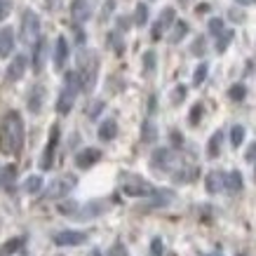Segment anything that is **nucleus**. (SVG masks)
Segmentation results:
<instances>
[{
	"mask_svg": "<svg viewBox=\"0 0 256 256\" xmlns=\"http://www.w3.org/2000/svg\"><path fill=\"white\" fill-rule=\"evenodd\" d=\"M24 146V122L16 110L5 113L0 122V150L5 156H16Z\"/></svg>",
	"mask_w": 256,
	"mask_h": 256,
	"instance_id": "obj_1",
	"label": "nucleus"
},
{
	"mask_svg": "<svg viewBox=\"0 0 256 256\" xmlns=\"http://www.w3.org/2000/svg\"><path fill=\"white\" fill-rule=\"evenodd\" d=\"M80 82H82V90H92L94 82H96V73H99V54L94 50H80L78 54V70Z\"/></svg>",
	"mask_w": 256,
	"mask_h": 256,
	"instance_id": "obj_2",
	"label": "nucleus"
},
{
	"mask_svg": "<svg viewBox=\"0 0 256 256\" xmlns=\"http://www.w3.org/2000/svg\"><path fill=\"white\" fill-rule=\"evenodd\" d=\"M80 90H82L80 76L76 73V70H68L66 78H64V90H62V94H59V99H56V110H59V116L70 113V108H73L76 96H78Z\"/></svg>",
	"mask_w": 256,
	"mask_h": 256,
	"instance_id": "obj_3",
	"label": "nucleus"
},
{
	"mask_svg": "<svg viewBox=\"0 0 256 256\" xmlns=\"http://www.w3.org/2000/svg\"><path fill=\"white\" fill-rule=\"evenodd\" d=\"M120 186H122L124 195H132V198H150L156 193V188L150 186L148 181H144L136 174H122L120 176Z\"/></svg>",
	"mask_w": 256,
	"mask_h": 256,
	"instance_id": "obj_4",
	"label": "nucleus"
},
{
	"mask_svg": "<svg viewBox=\"0 0 256 256\" xmlns=\"http://www.w3.org/2000/svg\"><path fill=\"white\" fill-rule=\"evenodd\" d=\"M19 36H22V42H26V45H33L40 38V16L33 10H24L22 12Z\"/></svg>",
	"mask_w": 256,
	"mask_h": 256,
	"instance_id": "obj_5",
	"label": "nucleus"
},
{
	"mask_svg": "<svg viewBox=\"0 0 256 256\" xmlns=\"http://www.w3.org/2000/svg\"><path fill=\"white\" fill-rule=\"evenodd\" d=\"M78 184V178L73 176V174H64V176L54 178L45 190V198H64V195H68L73 188Z\"/></svg>",
	"mask_w": 256,
	"mask_h": 256,
	"instance_id": "obj_6",
	"label": "nucleus"
},
{
	"mask_svg": "<svg viewBox=\"0 0 256 256\" xmlns=\"http://www.w3.org/2000/svg\"><path fill=\"white\" fill-rule=\"evenodd\" d=\"M94 10H96V0H73L70 2V16H73L76 26L85 24L94 14Z\"/></svg>",
	"mask_w": 256,
	"mask_h": 256,
	"instance_id": "obj_7",
	"label": "nucleus"
},
{
	"mask_svg": "<svg viewBox=\"0 0 256 256\" xmlns=\"http://www.w3.org/2000/svg\"><path fill=\"white\" fill-rule=\"evenodd\" d=\"M174 22H176V12H174V8H164L162 12L158 14L156 24H153L150 38H153V40H160V38H162V33L167 31V28H172V26H174Z\"/></svg>",
	"mask_w": 256,
	"mask_h": 256,
	"instance_id": "obj_8",
	"label": "nucleus"
},
{
	"mask_svg": "<svg viewBox=\"0 0 256 256\" xmlns=\"http://www.w3.org/2000/svg\"><path fill=\"white\" fill-rule=\"evenodd\" d=\"M59 124H52V132H50V141L45 146V153L40 158V170H50L52 162H54V153H56V146H59Z\"/></svg>",
	"mask_w": 256,
	"mask_h": 256,
	"instance_id": "obj_9",
	"label": "nucleus"
},
{
	"mask_svg": "<svg viewBox=\"0 0 256 256\" xmlns=\"http://www.w3.org/2000/svg\"><path fill=\"white\" fill-rule=\"evenodd\" d=\"M174 164H176V156L172 153L170 148H158V150H153V156H150V167H153V170L170 172Z\"/></svg>",
	"mask_w": 256,
	"mask_h": 256,
	"instance_id": "obj_10",
	"label": "nucleus"
},
{
	"mask_svg": "<svg viewBox=\"0 0 256 256\" xmlns=\"http://www.w3.org/2000/svg\"><path fill=\"white\" fill-rule=\"evenodd\" d=\"M52 240L59 247H76V244H82L87 240V235L80 233V230H62V233H54Z\"/></svg>",
	"mask_w": 256,
	"mask_h": 256,
	"instance_id": "obj_11",
	"label": "nucleus"
},
{
	"mask_svg": "<svg viewBox=\"0 0 256 256\" xmlns=\"http://www.w3.org/2000/svg\"><path fill=\"white\" fill-rule=\"evenodd\" d=\"M26 66H28V56H24V54H16L12 62H10L8 66V80L10 82H16V80L24 76V70H26Z\"/></svg>",
	"mask_w": 256,
	"mask_h": 256,
	"instance_id": "obj_12",
	"label": "nucleus"
},
{
	"mask_svg": "<svg viewBox=\"0 0 256 256\" xmlns=\"http://www.w3.org/2000/svg\"><path fill=\"white\" fill-rule=\"evenodd\" d=\"M99 160H101L99 148H85V150H80L78 156H76V164H78L80 170H90V167L96 164Z\"/></svg>",
	"mask_w": 256,
	"mask_h": 256,
	"instance_id": "obj_13",
	"label": "nucleus"
},
{
	"mask_svg": "<svg viewBox=\"0 0 256 256\" xmlns=\"http://www.w3.org/2000/svg\"><path fill=\"white\" fill-rule=\"evenodd\" d=\"M45 59H47V40L45 38H38L36 45H33V70L40 73L42 66H45Z\"/></svg>",
	"mask_w": 256,
	"mask_h": 256,
	"instance_id": "obj_14",
	"label": "nucleus"
},
{
	"mask_svg": "<svg viewBox=\"0 0 256 256\" xmlns=\"http://www.w3.org/2000/svg\"><path fill=\"white\" fill-rule=\"evenodd\" d=\"M12 50H14V31H12L10 26H2V28H0V56H2V59L10 56Z\"/></svg>",
	"mask_w": 256,
	"mask_h": 256,
	"instance_id": "obj_15",
	"label": "nucleus"
},
{
	"mask_svg": "<svg viewBox=\"0 0 256 256\" xmlns=\"http://www.w3.org/2000/svg\"><path fill=\"white\" fill-rule=\"evenodd\" d=\"M66 59H68V42L64 36H59L54 42V68L62 70L66 66Z\"/></svg>",
	"mask_w": 256,
	"mask_h": 256,
	"instance_id": "obj_16",
	"label": "nucleus"
},
{
	"mask_svg": "<svg viewBox=\"0 0 256 256\" xmlns=\"http://www.w3.org/2000/svg\"><path fill=\"white\" fill-rule=\"evenodd\" d=\"M42 99H45V87L42 85H33L31 92H28V110L31 113H40V108H42Z\"/></svg>",
	"mask_w": 256,
	"mask_h": 256,
	"instance_id": "obj_17",
	"label": "nucleus"
},
{
	"mask_svg": "<svg viewBox=\"0 0 256 256\" xmlns=\"http://www.w3.org/2000/svg\"><path fill=\"white\" fill-rule=\"evenodd\" d=\"M242 186H244V181H242V174L238 170L224 174V190H228V193H240Z\"/></svg>",
	"mask_w": 256,
	"mask_h": 256,
	"instance_id": "obj_18",
	"label": "nucleus"
},
{
	"mask_svg": "<svg viewBox=\"0 0 256 256\" xmlns=\"http://www.w3.org/2000/svg\"><path fill=\"white\" fill-rule=\"evenodd\" d=\"M204 186H207V193H221L224 190V172H210L207 178H204Z\"/></svg>",
	"mask_w": 256,
	"mask_h": 256,
	"instance_id": "obj_19",
	"label": "nucleus"
},
{
	"mask_svg": "<svg viewBox=\"0 0 256 256\" xmlns=\"http://www.w3.org/2000/svg\"><path fill=\"white\" fill-rule=\"evenodd\" d=\"M116 134H118V122L113 118H108V120H104V122L99 124V139L101 141H113Z\"/></svg>",
	"mask_w": 256,
	"mask_h": 256,
	"instance_id": "obj_20",
	"label": "nucleus"
},
{
	"mask_svg": "<svg viewBox=\"0 0 256 256\" xmlns=\"http://www.w3.org/2000/svg\"><path fill=\"white\" fill-rule=\"evenodd\" d=\"M221 144H224V132L216 130V132L210 136V144H207V158H210V160H214V158L221 153Z\"/></svg>",
	"mask_w": 256,
	"mask_h": 256,
	"instance_id": "obj_21",
	"label": "nucleus"
},
{
	"mask_svg": "<svg viewBox=\"0 0 256 256\" xmlns=\"http://www.w3.org/2000/svg\"><path fill=\"white\" fill-rule=\"evenodd\" d=\"M188 36V24L184 22V19H178V22H174V26H172V33H170V42L172 45H176V42H181V40Z\"/></svg>",
	"mask_w": 256,
	"mask_h": 256,
	"instance_id": "obj_22",
	"label": "nucleus"
},
{
	"mask_svg": "<svg viewBox=\"0 0 256 256\" xmlns=\"http://www.w3.org/2000/svg\"><path fill=\"white\" fill-rule=\"evenodd\" d=\"M156 139H158V127L150 120H146V122L141 124V141L144 144H153Z\"/></svg>",
	"mask_w": 256,
	"mask_h": 256,
	"instance_id": "obj_23",
	"label": "nucleus"
},
{
	"mask_svg": "<svg viewBox=\"0 0 256 256\" xmlns=\"http://www.w3.org/2000/svg\"><path fill=\"white\" fill-rule=\"evenodd\" d=\"M198 174H200V167H184V170H178L176 174H174V181H178V184H188V181H193Z\"/></svg>",
	"mask_w": 256,
	"mask_h": 256,
	"instance_id": "obj_24",
	"label": "nucleus"
},
{
	"mask_svg": "<svg viewBox=\"0 0 256 256\" xmlns=\"http://www.w3.org/2000/svg\"><path fill=\"white\" fill-rule=\"evenodd\" d=\"M233 40H235V31H224V33H221V36L216 38V52H218V54H224Z\"/></svg>",
	"mask_w": 256,
	"mask_h": 256,
	"instance_id": "obj_25",
	"label": "nucleus"
},
{
	"mask_svg": "<svg viewBox=\"0 0 256 256\" xmlns=\"http://www.w3.org/2000/svg\"><path fill=\"white\" fill-rule=\"evenodd\" d=\"M134 24L136 26H146L148 24V5L146 2H139L136 10H134Z\"/></svg>",
	"mask_w": 256,
	"mask_h": 256,
	"instance_id": "obj_26",
	"label": "nucleus"
},
{
	"mask_svg": "<svg viewBox=\"0 0 256 256\" xmlns=\"http://www.w3.org/2000/svg\"><path fill=\"white\" fill-rule=\"evenodd\" d=\"M108 45L116 50V54H122L124 52V42H122V33L120 31H113L108 33Z\"/></svg>",
	"mask_w": 256,
	"mask_h": 256,
	"instance_id": "obj_27",
	"label": "nucleus"
},
{
	"mask_svg": "<svg viewBox=\"0 0 256 256\" xmlns=\"http://www.w3.org/2000/svg\"><path fill=\"white\" fill-rule=\"evenodd\" d=\"M14 176H16V167H14V164H8V167H2V170H0V181H2L8 188L12 186Z\"/></svg>",
	"mask_w": 256,
	"mask_h": 256,
	"instance_id": "obj_28",
	"label": "nucleus"
},
{
	"mask_svg": "<svg viewBox=\"0 0 256 256\" xmlns=\"http://www.w3.org/2000/svg\"><path fill=\"white\" fill-rule=\"evenodd\" d=\"M242 141H244V127L235 124L233 130H230V144H233V148H240Z\"/></svg>",
	"mask_w": 256,
	"mask_h": 256,
	"instance_id": "obj_29",
	"label": "nucleus"
},
{
	"mask_svg": "<svg viewBox=\"0 0 256 256\" xmlns=\"http://www.w3.org/2000/svg\"><path fill=\"white\" fill-rule=\"evenodd\" d=\"M207 73H210V66H207V64L202 62L200 66L195 68V73H193V85H195V87H198V85H202V82L207 80Z\"/></svg>",
	"mask_w": 256,
	"mask_h": 256,
	"instance_id": "obj_30",
	"label": "nucleus"
},
{
	"mask_svg": "<svg viewBox=\"0 0 256 256\" xmlns=\"http://www.w3.org/2000/svg\"><path fill=\"white\" fill-rule=\"evenodd\" d=\"M40 188H42V178L40 176H28L24 181V190L26 193H38Z\"/></svg>",
	"mask_w": 256,
	"mask_h": 256,
	"instance_id": "obj_31",
	"label": "nucleus"
},
{
	"mask_svg": "<svg viewBox=\"0 0 256 256\" xmlns=\"http://www.w3.org/2000/svg\"><path fill=\"white\" fill-rule=\"evenodd\" d=\"M156 52H153V50H148L146 54H144V73H146V76H150V73H153V70H156Z\"/></svg>",
	"mask_w": 256,
	"mask_h": 256,
	"instance_id": "obj_32",
	"label": "nucleus"
},
{
	"mask_svg": "<svg viewBox=\"0 0 256 256\" xmlns=\"http://www.w3.org/2000/svg\"><path fill=\"white\" fill-rule=\"evenodd\" d=\"M78 210H80V204L78 202H62V204H59V212H62L64 216H78Z\"/></svg>",
	"mask_w": 256,
	"mask_h": 256,
	"instance_id": "obj_33",
	"label": "nucleus"
},
{
	"mask_svg": "<svg viewBox=\"0 0 256 256\" xmlns=\"http://www.w3.org/2000/svg\"><path fill=\"white\" fill-rule=\"evenodd\" d=\"M230 99L233 101H244V96H247V87L242 85V82H238V85H233L230 87Z\"/></svg>",
	"mask_w": 256,
	"mask_h": 256,
	"instance_id": "obj_34",
	"label": "nucleus"
},
{
	"mask_svg": "<svg viewBox=\"0 0 256 256\" xmlns=\"http://www.w3.org/2000/svg\"><path fill=\"white\" fill-rule=\"evenodd\" d=\"M24 244V238H12L10 242H5V247H2V256H8V254H14L16 249Z\"/></svg>",
	"mask_w": 256,
	"mask_h": 256,
	"instance_id": "obj_35",
	"label": "nucleus"
},
{
	"mask_svg": "<svg viewBox=\"0 0 256 256\" xmlns=\"http://www.w3.org/2000/svg\"><path fill=\"white\" fill-rule=\"evenodd\" d=\"M226 31V26H224V19H218V16H214V19H210V33L212 36H221V33Z\"/></svg>",
	"mask_w": 256,
	"mask_h": 256,
	"instance_id": "obj_36",
	"label": "nucleus"
},
{
	"mask_svg": "<svg viewBox=\"0 0 256 256\" xmlns=\"http://www.w3.org/2000/svg\"><path fill=\"white\" fill-rule=\"evenodd\" d=\"M200 118H202V104H195L193 108H190V116H188V124H198L200 122Z\"/></svg>",
	"mask_w": 256,
	"mask_h": 256,
	"instance_id": "obj_37",
	"label": "nucleus"
},
{
	"mask_svg": "<svg viewBox=\"0 0 256 256\" xmlns=\"http://www.w3.org/2000/svg\"><path fill=\"white\" fill-rule=\"evenodd\" d=\"M101 110H104V101H94L92 106H90V110H87L90 120H96V116H99Z\"/></svg>",
	"mask_w": 256,
	"mask_h": 256,
	"instance_id": "obj_38",
	"label": "nucleus"
},
{
	"mask_svg": "<svg viewBox=\"0 0 256 256\" xmlns=\"http://www.w3.org/2000/svg\"><path fill=\"white\" fill-rule=\"evenodd\" d=\"M150 256H162V240L160 238H153V242H150Z\"/></svg>",
	"mask_w": 256,
	"mask_h": 256,
	"instance_id": "obj_39",
	"label": "nucleus"
},
{
	"mask_svg": "<svg viewBox=\"0 0 256 256\" xmlns=\"http://www.w3.org/2000/svg\"><path fill=\"white\" fill-rule=\"evenodd\" d=\"M12 12V0H0V22Z\"/></svg>",
	"mask_w": 256,
	"mask_h": 256,
	"instance_id": "obj_40",
	"label": "nucleus"
},
{
	"mask_svg": "<svg viewBox=\"0 0 256 256\" xmlns=\"http://www.w3.org/2000/svg\"><path fill=\"white\" fill-rule=\"evenodd\" d=\"M113 8H116V0H106V5H104V12H101V22H106L110 16V12H113Z\"/></svg>",
	"mask_w": 256,
	"mask_h": 256,
	"instance_id": "obj_41",
	"label": "nucleus"
},
{
	"mask_svg": "<svg viewBox=\"0 0 256 256\" xmlns=\"http://www.w3.org/2000/svg\"><path fill=\"white\" fill-rule=\"evenodd\" d=\"M108 256H127V249H124V244H120V242H116V244L110 247Z\"/></svg>",
	"mask_w": 256,
	"mask_h": 256,
	"instance_id": "obj_42",
	"label": "nucleus"
},
{
	"mask_svg": "<svg viewBox=\"0 0 256 256\" xmlns=\"http://www.w3.org/2000/svg\"><path fill=\"white\" fill-rule=\"evenodd\" d=\"M184 99H186V87L178 85L176 90H174V104H181Z\"/></svg>",
	"mask_w": 256,
	"mask_h": 256,
	"instance_id": "obj_43",
	"label": "nucleus"
},
{
	"mask_svg": "<svg viewBox=\"0 0 256 256\" xmlns=\"http://www.w3.org/2000/svg\"><path fill=\"white\" fill-rule=\"evenodd\" d=\"M193 54H204V38H198L193 42Z\"/></svg>",
	"mask_w": 256,
	"mask_h": 256,
	"instance_id": "obj_44",
	"label": "nucleus"
},
{
	"mask_svg": "<svg viewBox=\"0 0 256 256\" xmlns=\"http://www.w3.org/2000/svg\"><path fill=\"white\" fill-rule=\"evenodd\" d=\"M130 22H132L130 16H120V19H118V31H120V33H124V31H127V28H130Z\"/></svg>",
	"mask_w": 256,
	"mask_h": 256,
	"instance_id": "obj_45",
	"label": "nucleus"
},
{
	"mask_svg": "<svg viewBox=\"0 0 256 256\" xmlns=\"http://www.w3.org/2000/svg\"><path fill=\"white\" fill-rule=\"evenodd\" d=\"M244 160H247V162H254V160H256V141L247 148V156H244Z\"/></svg>",
	"mask_w": 256,
	"mask_h": 256,
	"instance_id": "obj_46",
	"label": "nucleus"
},
{
	"mask_svg": "<svg viewBox=\"0 0 256 256\" xmlns=\"http://www.w3.org/2000/svg\"><path fill=\"white\" fill-rule=\"evenodd\" d=\"M172 144H174V146H181V144H184V136H181V132H176V130L172 132Z\"/></svg>",
	"mask_w": 256,
	"mask_h": 256,
	"instance_id": "obj_47",
	"label": "nucleus"
},
{
	"mask_svg": "<svg viewBox=\"0 0 256 256\" xmlns=\"http://www.w3.org/2000/svg\"><path fill=\"white\" fill-rule=\"evenodd\" d=\"M45 5H47L50 10H59V8L64 5V0H45Z\"/></svg>",
	"mask_w": 256,
	"mask_h": 256,
	"instance_id": "obj_48",
	"label": "nucleus"
},
{
	"mask_svg": "<svg viewBox=\"0 0 256 256\" xmlns=\"http://www.w3.org/2000/svg\"><path fill=\"white\" fill-rule=\"evenodd\" d=\"M230 19H244V12L242 10H230Z\"/></svg>",
	"mask_w": 256,
	"mask_h": 256,
	"instance_id": "obj_49",
	"label": "nucleus"
},
{
	"mask_svg": "<svg viewBox=\"0 0 256 256\" xmlns=\"http://www.w3.org/2000/svg\"><path fill=\"white\" fill-rule=\"evenodd\" d=\"M76 36H78V40H76V42H78V45H82V42H85V33L80 31L78 26H76Z\"/></svg>",
	"mask_w": 256,
	"mask_h": 256,
	"instance_id": "obj_50",
	"label": "nucleus"
},
{
	"mask_svg": "<svg viewBox=\"0 0 256 256\" xmlns=\"http://www.w3.org/2000/svg\"><path fill=\"white\" fill-rule=\"evenodd\" d=\"M235 2H240V5H256V0H235Z\"/></svg>",
	"mask_w": 256,
	"mask_h": 256,
	"instance_id": "obj_51",
	"label": "nucleus"
},
{
	"mask_svg": "<svg viewBox=\"0 0 256 256\" xmlns=\"http://www.w3.org/2000/svg\"><path fill=\"white\" fill-rule=\"evenodd\" d=\"M148 108H150V113L156 110V96H150V104H148Z\"/></svg>",
	"mask_w": 256,
	"mask_h": 256,
	"instance_id": "obj_52",
	"label": "nucleus"
},
{
	"mask_svg": "<svg viewBox=\"0 0 256 256\" xmlns=\"http://www.w3.org/2000/svg\"><path fill=\"white\" fill-rule=\"evenodd\" d=\"M254 181H256V167H254Z\"/></svg>",
	"mask_w": 256,
	"mask_h": 256,
	"instance_id": "obj_53",
	"label": "nucleus"
},
{
	"mask_svg": "<svg viewBox=\"0 0 256 256\" xmlns=\"http://www.w3.org/2000/svg\"><path fill=\"white\" fill-rule=\"evenodd\" d=\"M92 256H99V252H94V254H92Z\"/></svg>",
	"mask_w": 256,
	"mask_h": 256,
	"instance_id": "obj_54",
	"label": "nucleus"
},
{
	"mask_svg": "<svg viewBox=\"0 0 256 256\" xmlns=\"http://www.w3.org/2000/svg\"><path fill=\"white\" fill-rule=\"evenodd\" d=\"M210 256H221V254H210Z\"/></svg>",
	"mask_w": 256,
	"mask_h": 256,
	"instance_id": "obj_55",
	"label": "nucleus"
}]
</instances>
